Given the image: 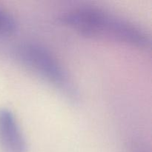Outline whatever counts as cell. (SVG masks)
Returning a JSON list of instances; mask_svg holds the SVG:
<instances>
[{
	"label": "cell",
	"mask_w": 152,
	"mask_h": 152,
	"mask_svg": "<svg viewBox=\"0 0 152 152\" xmlns=\"http://www.w3.org/2000/svg\"><path fill=\"white\" fill-rule=\"evenodd\" d=\"M62 22L91 37L123 42L145 47L151 42L148 33L132 21L108 10L94 6H78L61 16Z\"/></svg>",
	"instance_id": "1"
},
{
	"label": "cell",
	"mask_w": 152,
	"mask_h": 152,
	"mask_svg": "<svg viewBox=\"0 0 152 152\" xmlns=\"http://www.w3.org/2000/svg\"><path fill=\"white\" fill-rule=\"evenodd\" d=\"M18 60L30 71L62 90L74 91L67 71L56 56L47 48L34 42L20 43L16 48Z\"/></svg>",
	"instance_id": "2"
},
{
	"label": "cell",
	"mask_w": 152,
	"mask_h": 152,
	"mask_svg": "<svg viewBox=\"0 0 152 152\" xmlns=\"http://www.w3.org/2000/svg\"><path fill=\"white\" fill-rule=\"evenodd\" d=\"M0 147L4 152H27L28 145L11 110L0 108Z\"/></svg>",
	"instance_id": "3"
},
{
	"label": "cell",
	"mask_w": 152,
	"mask_h": 152,
	"mask_svg": "<svg viewBox=\"0 0 152 152\" xmlns=\"http://www.w3.org/2000/svg\"><path fill=\"white\" fill-rule=\"evenodd\" d=\"M17 27L14 16L4 9L0 7V36L13 34Z\"/></svg>",
	"instance_id": "4"
},
{
	"label": "cell",
	"mask_w": 152,
	"mask_h": 152,
	"mask_svg": "<svg viewBox=\"0 0 152 152\" xmlns=\"http://www.w3.org/2000/svg\"><path fill=\"white\" fill-rule=\"evenodd\" d=\"M133 152H147V151H145L143 148H142V147L138 146V147H137L134 150Z\"/></svg>",
	"instance_id": "5"
}]
</instances>
